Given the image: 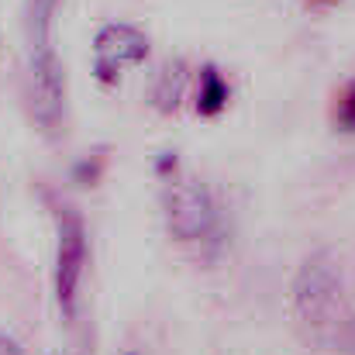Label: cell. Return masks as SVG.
<instances>
[{"instance_id":"cell-1","label":"cell","mask_w":355,"mask_h":355,"mask_svg":"<svg viewBox=\"0 0 355 355\" xmlns=\"http://www.w3.org/2000/svg\"><path fill=\"white\" fill-rule=\"evenodd\" d=\"M293 311H297V321L318 342H328L342 328L345 321L342 272L328 252H314L311 259H304L293 279Z\"/></svg>"},{"instance_id":"cell-12","label":"cell","mask_w":355,"mask_h":355,"mask_svg":"<svg viewBox=\"0 0 355 355\" xmlns=\"http://www.w3.org/2000/svg\"><path fill=\"white\" fill-rule=\"evenodd\" d=\"M124 355H138V352H124Z\"/></svg>"},{"instance_id":"cell-4","label":"cell","mask_w":355,"mask_h":355,"mask_svg":"<svg viewBox=\"0 0 355 355\" xmlns=\"http://www.w3.org/2000/svg\"><path fill=\"white\" fill-rule=\"evenodd\" d=\"M218 211L204 183L176 180L166 187V225L180 241H200L214 232Z\"/></svg>"},{"instance_id":"cell-7","label":"cell","mask_w":355,"mask_h":355,"mask_svg":"<svg viewBox=\"0 0 355 355\" xmlns=\"http://www.w3.org/2000/svg\"><path fill=\"white\" fill-rule=\"evenodd\" d=\"M59 14V0H24V31L28 49L52 45V24Z\"/></svg>"},{"instance_id":"cell-2","label":"cell","mask_w":355,"mask_h":355,"mask_svg":"<svg viewBox=\"0 0 355 355\" xmlns=\"http://www.w3.org/2000/svg\"><path fill=\"white\" fill-rule=\"evenodd\" d=\"M55 300L66 321L76 318V297L87 269V228L73 207H55Z\"/></svg>"},{"instance_id":"cell-3","label":"cell","mask_w":355,"mask_h":355,"mask_svg":"<svg viewBox=\"0 0 355 355\" xmlns=\"http://www.w3.org/2000/svg\"><path fill=\"white\" fill-rule=\"evenodd\" d=\"M28 107L45 135H55L66 118V69L52 45L28 49Z\"/></svg>"},{"instance_id":"cell-10","label":"cell","mask_w":355,"mask_h":355,"mask_svg":"<svg viewBox=\"0 0 355 355\" xmlns=\"http://www.w3.org/2000/svg\"><path fill=\"white\" fill-rule=\"evenodd\" d=\"M0 355H24V352H21V345H17L10 335H3V331H0Z\"/></svg>"},{"instance_id":"cell-9","label":"cell","mask_w":355,"mask_h":355,"mask_svg":"<svg viewBox=\"0 0 355 355\" xmlns=\"http://www.w3.org/2000/svg\"><path fill=\"white\" fill-rule=\"evenodd\" d=\"M335 124L342 131L355 135V80L345 83V90L338 94V104H335Z\"/></svg>"},{"instance_id":"cell-5","label":"cell","mask_w":355,"mask_h":355,"mask_svg":"<svg viewBox=\"0 0 355 355\" xmlns=\"http://www.w3.org/2000/svg\"><path fill=\"white\" fill-rule=\"evenodd\" d=\"M145 55H148L145 31H138L135 24H124V21L104 24L94 42V73L104 87H114L121 80V69L145 62Z\"/></svg>"},{"instance_id":"cell-8","label":"cell","mask_w":355,"mask_h":355,"mask_svg":"<svg viewBox=\"0 0 355 355\" xmlns=\"http://www.w3.org/2000/svg\"><path fill=\"white\" fill-rule=\"evenodd\" d=\"M228 97H232V90H228L225 76L218 73V66L207 62V66L200 69V87H197V114L218 118V114L228 107Z\"/></svg>"},{"instance_id":"cell-6","label":"cell","mask_w":355,"mask_h":355,"mask_svg":"<svg viewBox=\"0 0 355 355\" xmlns=\"http://www.w3.org/2000/svg\"><path fill=\"white\" fill-rule=\"evenodd\" d=\"M187 80H190V69L183 59H166L159 69H155V80H152V107L159 114H173L187 94Z\"/></svg>"},{"instance_id":"cell-11","label":"cell","mask_w":355,"mask_h":355,"mask_svg":"<svg viewBox=\"0 0 355 355\" xmlns=\"http://www.w3.org/2000/svg\"><path fill=\"white\" fill-rule=\"evenodd\" d=\"M169 169H176V155H166V159H159V173H169Z\"/></svg>"}]
</instances>
